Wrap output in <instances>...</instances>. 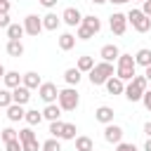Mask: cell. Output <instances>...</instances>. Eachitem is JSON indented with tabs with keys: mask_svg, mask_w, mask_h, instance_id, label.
I'll return each mask as SVG.
<instances>
[{
	"mask_svg": "<svg viewBox=\"0 0 151 151\" xmlns=\"http://www.w3.org/2000/svg\"><path fill=\"white\" fill-rule=\"evenodd\" d=\"M134 71H137V64H134L132 54H120L116 59V78H120L123 83H130Z\"/></svg>",
	"mask_w": 151,
	"mask_h": 151,
	"instance_id": "obj_1",
	"label": "cell"
},
{
	"mask_svg": "<svg viewBox=\"0 0 151 151\" xmlns=\"http://www.w3.org/2000/svg\"><path fill=\"white\" fill-rule=\"evenodd\" d=\"M146 85H149V80H146L144 76H137V73H134L132 80L125 85V92H123L125 99L132 101V104H134V101H142V94L146 92Z\"/></svg>",
	"mask_w": 151,
	"mask_h": 151,
	"instance_id": "obj_2",
	"label": "cell"
},
{
	"mask_svg": "<svg viewBox=\"0 0 151 151\" xmlns=\"http://www.w3.org/2000/svg\"><path fill=\"white\" fill-rule=\"evenodd\" d=\"M57 104H59L61 111H76L78 104H80V94H78V90H76V87H64V90H59V94H57Z\"/></svg>",
	"mask_w": 151,
	"mask_h": 151,
	"instance_id": "obj_3",
	"label": "cell"
},
{
	"mask_svg": "<svg viewBox=\"0 0 151 151\" xmlns=\"http://www.w3.org/2000/svg\"><path fill=\"white\" fill-rule=\"evenodd\" d=\"M111 76H113V64H109V61H99V64H94L92 71L87 73V78H90L92 85H104Z\"/></svg>",
	"mask_w": 151,
	"mask_h": 151,
	"instance_id": "obj_4",
	"label": "cell"
},
{
	"mask_svg": "<svg viewBox=\"0 0 151 151\" xmlns=\"http://www.w3.org/2000/svg\"><path fill=\"white\" fill-rule=\"evenodd\" d=\"M125 17H127V24H132V28H134L137 33H146V31H151V19H149L142 9H130Z\"/></svg>",
	"mask_w": 151,
	"mask_h": 151,
	"instance_id": "obj_5",
	"label": "cell"
},
{
	"mask_svg": "<svg viewBox=\"0 0 151 151\" xmlns=\"http://www.w3.org/2000/svg\"><path fill=\"white\" fill-rule=\"evenodd\" d=\"M40 31H42V17H38V14H26V19H24V33L38 38Z\"/></svg>",
	"mask_w": 151,
	"mask_h": 151,
	"instance_id": "obj_6",
	"label": "cell"
},
{
	"mask_svg": "<svg viewBox=\"0 0 151 151\" xmlns=\"http://www.w3.org/2000/svg\"><path fill=\"white\" fill-rule=\"evenodd\" d=\"M109 26H111V33L123 35V33L127 31V17H125L123 12H113V14L109 17Z\"/></svg>",
	"mask_w": 151,
	"mask_h": 151,
	"instance_id": "obj_7",
	"label": "cell"
},
{
	"mask_svg": "<svg viewBox=\"0 0 151 151\" xmlns=\"http://www.w3.org/2000/svg\"><path fill=\"white\" fill-rule=\"evenodd\" d=\"M57 94H59V90H57L54 83H42V85L38 87V97H40L45 104H57Z\"/></svg>",
	"mask_w": 151,
	"mask_h": 151,
	"instance_id": "obj_8",
	"label": "cell"
},
{
	"mask_svg": "<svg viewBox=\"0 0 151 151\" xmlns=\"http://www.w3.org/2000/svg\"><path fill=\"white\" fill-rule=\"evenodd\" d=\"M61 21H64L66 26H71V28H78L80 21H83V14H80L78 7H66V9L61 12Z\"/></svg>",
	"mask_w": 151,
	"mask_h": 151,
	"instance_id": "obj_9",
	"label": "cell"
},
{
	"mask_svg": "<svg viewBox=\"0 0 151 151\" xmlns=\"http://www.w3.org/2000/svg\"><path fill=\"white\" fill-rule=\"evenodd\" d=\"M104 139H106L109 144H120V142H123V127L116 125V123H109V125L104 127Z\"/></svg>",
	"mask_w": 151,
	"mask_h": 151,
	"instance_id": "obj_10",
	"label": "cell"
},
{
	"mask_svg": "<svg viewBox=\"0 0 151 151\" xmlns=\"http://www.w3.org/2000/svg\"><path fill=\"white\" fill-rule=\"evenodd\" d=\"M28 99H31V90H28V87L19 85V87H14V90H12V104L24 106V104H28Z\"/></svg>",
	"mask_w": 151,
	"mask_h": 151,
	"instance_id": "obj_11",
	"label": "cell"
},
{
	"mask_svg": "<svg viewBox=\"0 0 151 151\" xmlns=\"http://www.w3.org/2000/svg\"><path fill=\"white\" fill-rule=\"evenodd\" d=\"M21 85H24V87H28V90H38V87L42 85V78H40L35 71H28V73H24V76H21Z\"/></svg>",
	"mask_w": 151,
	"mask_h": 151,
	"instance_id": "obj_12",
	"label": "cell"
},
{
	"mask_svg": "<svg viewBox=\"0 0 151 151\" xmlns=\"http://www.w3.org/2000/svg\"><path fill=\"white\" fill-rule=\"evenodd\" d=\"M80 26H85L90 33H99L101 31V19L99 17H94V14H87V17H83V21H80Z\"/></svg>",
	"mask_w": 151,
	"mask_h": 151,
	"instance_id": "obj_13",
	"label": "cell"
},
{
	"mask_svg": "<svg viewBox=\"0 0 151 151\" xmlns=\"http://www.w3.org/2000/svg\"><path fill=\"white\" fill-rule=\"evenodd\" d=\"M99 57H101V61H109V64H113V61L120 57V50H118L116 45H104V47L99 50Z\"/></svg>",
	"mask_w": 151,
	"mask_h": 151,
	"instance_id": "obj_14",
	"label": "cell"
},
{
	"mask_svg": "<svg viewBox=\"0 0 151 151\" xmlns=\"http://www.w3.org/2000/svg\"><path fill=\"white\" fill-rule=\"evenodd\" d=\"M104 85H106V92H109V94H123V92H125V83H123L120 78H116V76H111Z\"/></svg>",
	"mask_w": 151,
	"mask_h": 151,
	"instance_id": "obj_15",
	"label": "cell"
},
{
	"mask_svg": "<svg viewBox=\"0 0 151 151\" xmlns=\"http://www.w3.org/2000/svg\"><path fill=\"white\" fill-rule=\"evenodd\" d=\"M59 24H61V17H57L54 12H47L42 17V31H57Z\"/></svg>",
	"mask_w": 151,
	"mask_h": 151,
	"instance_id": "obj_16",
	"label": "cell"
},
{
	"mask_svg": "<svg viewBox=\"0 0 151 151\" xmlns=\"http://www.w3.org/2000/svg\"><path fill=\"white\" fill-rule=\"evenodd\" d=\"M94 120H99V123H104V125L113 123V109H111V106H99V109L94 111Z\"/></svg>",
	"mask_w": 151,
	"mask_h": 151,
	"instance_id": "obj_17",
	"label": "cell"
},
{
	"mask_svg": "<svg viewBox=\"0 0 151 151\" xmlns=\"http://www.w3.org/2000/svg\"><path fill=\"white\" fill-rule=\"evenodd\" d=\"M57 45H59V50L68 52V50L76 47V35H73V33H61V35L57 38Z\"/></svg>",
	"mask_w": 151,
	"mask_h": 151,
	"instance_id": "obj_18",
	"label": "cell"
},
{
	"mask_svg": "<svg viewBox=\"0 0 151 151\" xmlns=\"http://www.w3.org/2000/svg\"><path fill=\"white\" fill-rule=\"evenodd\" d=\"M80 78H83V73L73 66V68H66L64 71V80H66V85L68 87H78V83H80Z\"/></svg>",
	"mask_w": 151,
	"mask_h": 151,
	"instance_id": "obj_19",
	"label": "cell"
},
{
	"mask_svg": "<svg viewBox=\"0 0 151 151\" xmlns=\"http://www.w3.org/2000/svg\"><path fill=\"white\" fill-rule=\"evenodd\" d=\"M24 106H19V104H9L7 106V120L9 123H19V120H24Z\"/></svg>",
	"mask_w": 151,
	"mask_h": 151,
	"instance_id": "obj_20",
	"label": "cell"
},
{
	"mask_svg": "<svg viewBox=\"0 0 151 151\" xmlns=\"http://www.w3.org/2000/svg\"><path fill=\"white\" fill-rule=\"evenodd\" d=\"M59 116H61V109H59V104H47V106L42 109V118H45V120H50V123L59 120Z\"/></svg>",
	"mask_w": 151,
	"mask_h": 151,
	"instance_id": "obj_21",
	"label": "cell"
},
{
	"mask_svg": "<svg viewBox=\"0 0 151 151\" xmlns=\"http://www.w3.org/2000/svg\"><path fill=\"white\" fill-rule=\"evenodd\" d=\"M2 80H5V87H7V90H14V87L21 85V76H19V71H7Z\"/></svg>",
	"mask_w": 151,
	"mask_h": 151,
	"instance_id": "obj_22",
	"label": "cell"
},
{
	"mask_svg": "<svg viewBox=\"0 0 151 151\" xmlns=\"http://www.w3.org/2000/svg\"><path fill=\"white\" fill-rule=\"evenodd\" d=\"M134 64H137V66H144V68L151 66V50H149V47H142V50L134 54Z\"/></svg>",
	"mask_w": 151,
	"mask_h": 151,
	"instance_id": "obj_23",
	"label": "cell"
},
{
	"mask_svg": "<svg viewBox=\"0 0 151 151\" xmlns=\"http://www.w3.org/2000/svg\"><path fill=\"white\" fill-rule=\"evenodd\" d=\"M24 120L33 127V125H40L42 123V111H38V109H28L26 113H24Z\"/></svg>",
	"mask_w": 151,
	"mask_h": 151,
	"instance_id": "obj_24",
	"label": "cell"
},
{
	"mask_svg": "<svg viewBox=\"0 0 151 151\" xmlns=\"http://www.w3.org/2000/svg\"><path fill=\"white\" fill-rule=\"evenodd\" d=\"M92 66H94V57H78V64H76V68L80 71V73H90L92 71Z\"/></svg>",
	"mask_w": 151,
	"mask_h": 151,
	"instance_id": "obj_25",
	"label": "cell"
},
{
	"mask_svg": "<svg viewBox=\"0 0 151 151\" xmlns=\"http://www.w3.org/2000/svg\"><path fill=\"white\" fill-rule=\"evenodd\" d=\"M5 31H7V38H9V40H21V35H24V24H9Z\"/></svg>",
	"mask_w": 151,
	"mask_h": 151,
	"instance_id": "obj_26",
	"label": "cell"
},
{
	"mask_svg": "<svg viewBox=\"0 0 151 151\" xmlns=\"http://www.w3.org/2000/svg\"><path fill=\"white\" fill-rule=\"evenodd\" d=\"M76 151H94V142L90 137H76Z\"/></svg>",
	"mask_w": 151,
	"mask_h": 151,
	"instance_id": "obj_27",
	"label": "cell"
},
{
	"mask_svg": "<svg viewBox=\"0 0 151 151\" xmlns=\"http://www.w3.org/2000/svg\"><path fill=\"white\" fill-rule=\"evenodd\" d=\"M7 54H9V57H21V54H24L21 40H7Z\"/></svg>",
	"mask_w": 151,
	"mask_h": 151,
	"instance_id": "obj_28",
	"label": "cell"
},
{
	"mask_svg": "<svg viewBox=\"0 0 151 151\" xmlns=\"http://www.w3.org/2000/svg\"><path fill=\"white\" fill-rule=\"evenodd\" d=\"M17 139H19L21 144H26V142H33V139H38V137H35V132H33L31 127H24V130L17 132Z\"/></svg>",
	"mask_w": 151,
	"mask_h": 151,
	"instance_id": "obj_29",
	"label": "cell"
},
{
	"mask_svg": "<svg viewBox=\"0 0 151 151\" xmlns=\"http://www.w3.org/2000/svg\"><path fill=\"white\" fill-rule=\"evenodd\" d=\"M40 149H42V151H61V142H59V139H54V137H50L47 142H42V144H40Z\"/></svg>",
	"mask_w": 151,
	"mask_h": 151,
	"instance_id": "obj_30",
	"label": "cell"
},
{
	"mask_svg": "<svg viewBox=\"0 0 151 151\" xmlns=\"http://www.w3.org/2000/svg\"><path fill=\"white\" fill-rule=\"evenodd\" d=\"M76 132L78 127L73 123H64V130H61V139H76Z\"/></svg>",
	"mask_w": 151,
	"mask_h": 151,
	"instance_id": "obj_31",
	"label": "cell"
},
{
	"mask_svg": "<svg viewBox=\"0 0 151 151\" xmlns=\"http://www.w3.org/2000/svg\"><path fill=\"white\" fill-rule=\"evenodd\" d=\"M9 104H12V90L2 87V90H0V109H7Z\"/></svg>",
	"mask_w": 151,
	"mask_h": 151,
	"instance_id": "obj_32",
	"label": "cell"
},
{
	"mask_svg": "<svg viewBox=\"0 0 151 151\" xmlns=\"http://www.w3.org/2000/svg\"><path fill=\"white\" fill-rule=\"evenodd\" d=\"M61 130H64V123H61V120L50 123V134H52L54 139H61Z\"/></svg>",
	"mask_w": 151,
	"mask_h": 151,
	"instance_id": "obj_33",
	"label": "cell"
},
{
	"mask_svg": "<svg viewBox=\"0 0 151 151\" xmlns=\"http://www.w3.org/2000/svg\"><path fill=\"white\" fill-rule=\"evenodd\" d=\"M90 38H94V33H90L85 26H78L76 28V40H90Z\"/></svg>",
	"mask_w": 151,
	"mask_h": 151,
	"instance_id": "obj_34",
	"label": "cell"
},
{
	"mask_svg": "<svg viewBox=\"0 0 151 151\" xmlns=\"http://www.w3.org/2000/svg\"><path fill=\"white\" fill-rule=\"evenodd\" d=\"M0 137H2V142L7 144V142H12V139H17V130H14V127H5V130L0 132Z\"/></svg>",
	"mask_w": 151,
	"mask_h": 151,
	"instance_id": "obj_35",
	"label": "cell"
},
{
	"mask_svg": "<svg viewBox=\"0 0 151 151\" xmlns=\"http://www.w3.org/2000/svg\"><path fill=\"white\" fill-rule=\"evenodd\" d=\"M5 149H7V151H24V146H21V142H19V139L7 142V144H5Z\"/></svg>",
	"mask_w": 151,
	"mask_h": 151,
	"instance_id": "obj_36",
	"label": "cell"
},
{
	"mask_svg": "<svg viewBox=\"0 0 151 151\" xmlns=\"http://www.w3.org/2000/svg\"><path fill=\"white\" fill-rule=\"evenodd\" d=\"M21 146H24V151H40V142H38V139L26 142V144H21Z\"/></svg>",
	"mask_w": 151,
	"mask_h": 151,
	"instance_id": "obj_37",
	"label": "cell"
},
{
	"mask_svg": "<svg viewBox=\"0 0 151 151\" xmlns=\"http://www.w3.org/2000/svg\"><path fill=\"white\" fill-rule=\"evenodd\" d=\"M116 151H139L134 144H127V142H120V144H116Z\"/></svg>",
	"mask_w": 151,
	"mask_h": 151,
	"instance_id": "obj_38",
	"label": "cell"
},
{
	"mask_svg": "<svg viewBox=\"0 0 151 151\" xmlns=\"http://www.w3.org/2000/svg\"><path fill=\"white\" fill-rule=\"evenodd\" d=\"M142 104L146 106V111H151V90H146V92L142 94Z\"/></svg>",
	"mask_w": 151,
	"mask_h": 151,
	"instance_id": "obj_39",
	"label": "cell"
},
{
	"mask_svg": "<svg viewBox=\"0 0 151 151\" xmlns=\"http://www.w3.org/2000/svg\"><path fill=\"white\" fill-rule=\"evenodd\" d=\"M9 24H12V21H9V14H2V12H0V28H7Z\"/></svg>",
	"mask_w": 151,
	"mask_h": 151,
	"instance_id": "obj_40",
	"label": "cell"
},
{
	"mask_svg": "<svg viewBox=\"0 0 151 151\" xmlns=\"http://www.w3.org/2000/svg\"><path fill=\"white\" fill-rule=\"evenodd\" d=\"M142 12L151 19V0H144V2H142Z\"/></svg>",
	"mask_w": 151,
	"mask_h": 151,
	"instance_id": "obj_41",
	"label": "cell"
},
{
	"mask_svg": "<svg viewBox=\"0 0 151 151\" xmlns=\"http://www.w3.org/2000/svg\"><path fill=\"white\" fill-rule=\"evenodd\" d=\"M9 7H12L9 0H2V2H0V12H2V14H9Z\"/></svg>",
	"mask_w": 151,
	"mask_h": 151,
	"instance_id": "obj_42",
	"label": "cell"
},
{
	"mask_svg": "<svg viewBox=\"0 0 151 151\" xmlns=\"http://www.w3.org/2000/svg\"><path fill=\"white\" fill-rule=\"evenodd\" d=\"M38 2H40L42 7H47V9H52V7H54V5L59 2V0H38Z\"/></svg>",
	"mask_w": 151,
	"mask_h": 151,
	"instance_id": "obj_43",
	"label": "cell"
},
{
	"mask_svg": "<svg viewBox=\"0 0 151 151\" xmlns=\"http://www.w3.org/2000/svg\"><path fill=\"white\" fill-rule=\"evenodd\" d=\"M144 132H146V137L151 139V120H149V123H144Z\"/></svg>",
	"mask_w": 151,
	"mask_h": 151,
	"instance_id": "obj_44",
	"label": "cell"
},
{
	"mask_svg": "<svg viewBox=\"0 0 151 151\" xmlns=\"http://www.w3.org/2000/svg\"><path fill=\"white\" fill-rule=\"evenodd\" d=\"M144 78L151 83V66H146V68H144Z\"/></svg>",
	"mask_w": 151,
	"mask_h": 151,
	"instance_id": "obj_45",
	"label": "cell"
},
{
	"mask_svg": "<svg viewBox=\"0 0 151 151\" xmlns=\"http://www.w3.org/2000/svg\"><path fill=\"white\" fill-rule=\"evenodd\" d=\"M109 2H113V5H125V2H130V0H109Z\"/></svg>",
	"mask_w": 151,
	"mask_h": 151,
	"instance_id": "obj_46",
	"label": "cell"
},
{
	"mask_svg": "<svg viewBox=\"0 0 151 151\" xmlns=\"http://www.w3.org/2000/svg\"><path fill=\"white\" fill-rule=\"evenodd\" d=\"M144 151H151V139H146V144H144Z\"/></svg>",
	"mask_w": 151,
	"mask_h": 151,
	"instance_id": "obj_47",
	"label": "cell"
},
{
	"mask_svg": "<svg viewBox=\"0 0 151 151\" xmlns=\"http://www.w3.org/2000/svg\"><path fill=\"white\" fill-rule=\"evenodd\" d=\"M5 73H7V68H5L2 64H0V78H5Z\"/></svg>",
	"mask_w": 151,
	"mask_h": 151,
	"instance_id": "obj_48",
	"label": "cell"
},
{
	"mask_svg": "<svg viewBox=\"0 0 151 151\" xmlns=\"http://www.w3.org/2000/svg\"><path fill=\"white\" fill-rule=\"evenodd\" d=\"M90 2H94V5H104V2H109V0H90Z\"/></svg>",
	"mask_w": 151,
	"mask_h": 151,
	"instance_id": "obj_49",
	"label": "cell"
},
{
	"mask_svg": "<svg viewBox=\"0 0 151 151\" xmlns=\"http://www.w3.org/2000/svg\"><path fill=\"white\" fill-rule=\"evenodd\" d=\"M137 2H144V0H137Z\"/></svg>",
	"mask_w": 151,
	"mask_h": 151,
	"instance_id": "obj_50",
	"label": "cell"
},
{
	"mask_svg": "<svg viewBox=\"0 0 151 151\" xmlns=\"http://www.w3.org/2000/svg\"><path fill=\"white\" fill-rule=\"evenodd\" d=\"M0 2H2V0H0Z\"/></svg>",
	"mask_w": 151,
	"mask_h": 151,
	"instance_id": "obj_51",
	"label": "cell"
}]
</instances>
